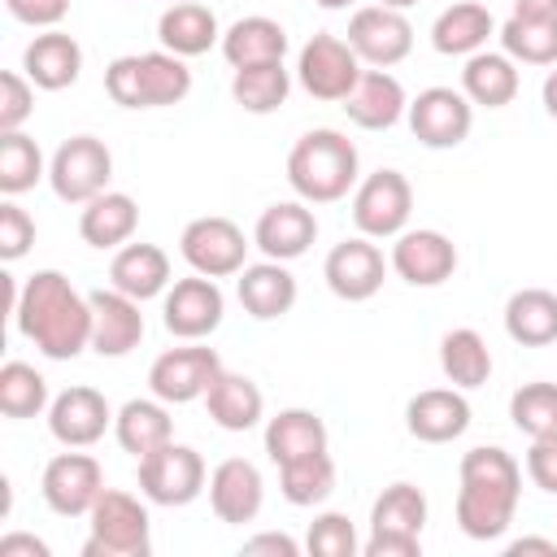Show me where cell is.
Masks as SVG:
<instances>
[{"label": "cell", "instance_id": "f35d334b", "mask_svg": "<svg viewBox=\"0 0 557 557\" xmlns=\"http://www.w3.org/2000/svg\"><path fill=\"white\" fill-rule=\"evenodd\" d=\"M500 52H509L522 65H557V17H513L496 30Z\"/></svg>", "mask_w": 557, "mask_h": 557}, {"label": "cell", "instance_id": "6f0895ef", "mask_svg": "<svg viewBox=\"0 0 557 557\" xmlns=\"http://www.w3.org/2000/svg\"><path fill=\"white\" fill-rule=\"evenodd\" d=\"M379 4H387V9H409V4H418V0H379Z\"/></svg>", "mask_w": 557, "mask_h": 557}, {"label": "cell", "instance_id": "1f68e13d", "mask_svg": "<svg viewBox=\"0 0 557 557\" xmlns=\"http://www.w3.org/2000/svg\"><path fill=\"white\" fill-rule=\"evenodd\" d=\"M205 409H209V418L222 426V431H252L261 418H265V396H261V387L248 379V374H231V370H222L218 379H213V387L205 392Z\"/></svg>", "mask_w": 557, "mask_h": 557}, {"label": "cell", "instance_id": "8d00e7d4", "mask_svg": "<svg viewBox=\"0 0 557 557\" xmlns=\"http://www.w3.org/2000/svg\"><path fill=\"white\" fill-rule=\"evenodd\" d=\"M231 96L244 113H274L287 104L292 96V70L283 61H261V65H244L231 74Z\"/></svg>", "mask_w": 557, "mask_h": 557}, {"label": "cell", "instance_id": "f6af8a7d", "mask_svg": "<svg viewBox=\"0 0 557 557\" xmlns=\"http://www.w3.org/2000/svg\"><path fill=\"white\" fill-rule=\"evenodd\" d=\"M35 113V83L17 70L0 74V131H22V122Z\"/></svg>", "mask_w": 557, "mask_h": 557}, {"label": "cell", "instance_id": "d6986e66", "mask_svg": "<svg viewBox=\"0 0 557 557\" xmlns=\"http://www.w3.org/2000/svg\"><path fill=\"white\" fill-rule=\"evenodd\" d=\"M209 509L231 522V527H244L261 513L265 505V483H261V470L248 461V457H226L209 470Z\"/></svg>", "mask_w": 557, "mask_h": 557}, {"label": "cell", "instance_id": "ffe728a7", "mask_svg": "<svg viewBox=\"0 0 557 557\" xmlns=\"http://www.w3.org/2000/svg\"><path fill=\"white\" fill-rule=\"evenodd\" d=\"M87 300H91V348L100 357H126L131 348H139V339H144L139 305L144 300H135L117 287H100Z\"/></svg>", "mask_w": 557, "mask_h": 557}, {"label": "cell", "instance_id": "484cf974", "mask_svg": "<svg viewBox=\"0 0 557 557\" xmlns=\"http://www.w3.org/2000/svg\"><path fill=\"white\" fill-rule=\"evenodd\" d=\"M170 283H174L170 278V257L157 244H144V239L139 244H122L113 252V261H109V287H117V292H126L135 300L165 296Z\"/></svg>", "mask_w": 557, "mask_h": 557}, {"label": "cell", "instance_id": "5bb4252c", "mask_svg": "<svg viewBox=\"0 0 557 557\" xmlns=\"http://www.w3.org/2000/svg\"><path fill=\"white\" fill-rule=\"evenodd\" d=\"M39 492L44 505L61 518H87V509L96 505V496L104 492V470L91 453H57L44 474H39Z\"/></svg>", "mask_w": 557, "mask_h": 557}, {"label": "cell", "instance_id": "ee69618b", "mask_svg": "<svg viewBox=\"0 0 557 557\" xmlns=\"http://www.w3.org/2000/svg\"><path fill=\"white\" fill-rule=\"evenodd\" d=\"M305 548H309L313 557H352V553L361 548V540H357L348 513H335V509H331V513H318V518L309 522Z\"/></svg>", "mask_w": 557, "mask_h": 557}, {"label": "cell", "instance_id": "603a6c76", "mask_svg": "<svg viewBox=\"0 0 557 557\" xmlns=\"http://www.w3.org/2000/svg\"><path fill=\"white\" fill-rule=\"evenodd\" d=\"M405 426L422 444H448L470 426V400L461 387H426L405 405Z\"/></svg>", "mask_w": 557, "mask_h": 557}, {"label": "cell", "instance_id": "836d02e7", "mask_svg": "<svg viewBox=\"0 0 557 557\" xmlns=\"http://www.w3.org/2000/svg\"><path fill=\"white\" fill-rule=\"evenodd\" d=\"M505 335L522 348H544L557 339V292L518 287L505 300Z\"/></svg>", "mask_w": 557, "mask_h": 557}, {"label": "cell", "instance_id": "f546056e", "mask_svg": "<svg viewBox=\"0 0 557 557\" xmlns=\"http://www.w3.org/2000/svg\"><path fill=\"white\" fill-rule=\"evenodd\" d=\"M218 48H222L231 70L261 65V61H283L287 57V30H283V22H274L265 13H248V17H239L222 30Z\"/></svg>", "mask_w": 557, "mask_h": 557}, {"label": "cell", "instance_id": "60d3db41", "mask_svg": "<svg viewBox=\"0 0 557 557\" xmlns=\"http://www.w3.org/2000/svg\"><path fill=\"white\" fill-rule=\"evenodd\" d=\"M52 396H48V379L26 366V361H4L0 366V413L4 418H39L48 413Z\"/></svg>", "mask_w": 557, "mask_h": 557}, {"label": "cell", "instance_id": "681fc988", "mask_svg": "<svg viewBox=\"0 0 557 557\" xmlns=\"http://www.w3.org/2000/svg\"><path fill=\"white\" fill-rule=\"evenodd\" d=\"M366 557H418L422 553V540L413 535H387V531H370V540L361 544Z\"/></svg>", "mask_w": 557, "mask_h": 557}, {"label": "cell", "instance_id": "e0dca14e", "mask_svg": "<svg viewBox=\"0 0 557 557\" xmlns=\"http://www.w3.org/2000/svg\"><path fill=\"white\" fill-rule=\"evenodd\" d=\"M109 426H113V409H109L104 392H96L87 383L57 392L48 405V431L65 448H91L96 440H104Z\"/></svg>", "mask_w": 557, "mask_h": 557}, {"label": "cell", "instance_id": "7dc6e473", "mask_svg": "<svg viewBox=\"0 0 557 557\" xmlns=\"http://www.w3.org/2000/svg\"><path fill=\"white\" fill-rule=\"evenodd\" d=\"M527 479H531L540 492L557 496V435L531 440V448H527Z\"/></svg>", "mask_w": 557, "mask_h": 557}, {"label": "cell", "instance_id": "8fae6325", "mask_svg": "<svg viewBox=\"0 0 557 557\" xmlns=\"http://www.w3.org/2000/svg\"><path fill=\"white\" fill-rule=\"evenodd\" d=\"M218 374H222V357L200 339H187L183 348H165L148 366V392L165 405H191V400H205Z\"/></svg>", "mask_w": 557, "mask_h": 557}, {"label": "cell", "instance_id": "ab89813d", "mask_svg": "<svg viewBox=\"0 0 557 557\" xmlns=\"http://www.w3.org/2000/svg\"><path fill=\"white\" fill-rule=\"evenodd\" d=\"M278 492H283L287 505H300V509L322 505L335 492V461H331V453H309L300 461L278 466Z\"/></svg>", "mask_w": 557, "mask_h": 557}, {"label": "cell", "instance_id": "f5cc1de1", "mask_svg": "<svg viewBox=\"0 0 557 557\" xmlns=\"http://www.w3.org/2000/svg\"><path fill=\"white\" fill-rule=\"evenodd\" d=\"M513 17H557V0H513Z\"/></svg>", "mask_w": 557, "mask_h": 557}, {"label": "cell", "instance_id": "d4e9b609", "mask_svg": "<svg viewBox=\"0 0 557 557\" xmlns=\"http://www.w3.org/2000/svg\"><path fill=\"white\" fill-rule=\"evenodd\" d=\"M235 296L244 305L248 318L257 322H274L283 313H292L296 305V278L287 270V261H257V265H244L235 274Z\"/></svg>", "mask_w": 557, "mask_h": 557}, {"label": "cell", "instance_id": "f1b7e54d", "mask_svg": "<svg viewBox=\"0 0 557 557\" xmlns=\"http://www.w3.org/2000/svg\"><path fill=\"white\" fill-rule=\"evenodd\" d=\"M492 35H496V22L479 0H457L431 22V48L444 57H474L487 48Z\"/></svg>", "mask_w": 557, "mask_h": 557}, {"label": "cell", "instance_id": "2e32d148", "mask_svg": "<svg viewBox=\"0 0 557 557\" xmlns=\"http://www.w3.org/2000/svg\"><path fill=\"white\" fill-rule=\"evenodd\" d=\"M392 261H383V248L370 239V235H352V239H339L326 261H322V278L326 287L348 300V305H361L370 300L379 287H383V274H387Z\"/></svg>", "mask_w": 557, "mask_h": 557}, {"label": "cell", "instance_id": "cb8c5ba5", "mask_svg": "<svg viewBox=\"0 0 557 557\" xmlns=\"http://www.w3.org/2000/svg\"><path fill=\"white\" fill-rule=\"evenodd\" d=\"M22 74L39 91H65V87H74L78 74H83V48H78V39L65 35V30H57V26L44 30V35H35L26 44V52H22Z\"/></svg>", "mask_w": 557, "mask_h": 557}, {"label": "cell", "instance_id": "4fadbf2b", "mask_svg": "<svg viewBox=\"0 0 557 557\" xmlns=\"http://www.w3.org/2000/svg\"><path fill=\"white\" fill-rule=\"evenodd\" d=\"M409 131L422 148H457L474 126V104L457 87H426L409 100Z\"/></svg>", "mask_w": 557, "mask_h": 557}, {"label": "cell", "instance_id": "f907efd6", "mask_svg": "<svg viewBox=\"0 0 557 557\" xmlns=\"http://www.w3.org/2000/svg\"><path fill=\"white\" fill-rule=\"evenodd\" d=\"M244 553H248V557H257V553L296 557V553H300V544H296L292 535H283V531H265V535H252V540H244Z\"/></svg>", "mask_w": 557, "mask_h": 557}, {"label": "cell", "instance_id": "d590c367", "mask_svg": "<svg viewBox=\"0 0 557 557\" xmlns=\"http://www.w3.org/2000/svg\"><path fill=\"white\" fill-rule=\"evenodd\" d=\"M440 370L453 387L470 392L492 379V348L474 326H457L440 339Z\"/></svg>", "mask_w": 557, "mask_h": 557}, {"label": "cell", "instance_id": "bcb514c9", "mask_svg": "<svg viewBox=\"0 0 557 557\" xmlns=\"http://www.w3.org/2000/svg\"><path fill=\"white\" fill-rule=\"evenodd\" d=\"M30 244H35V218L22 205H13V196H9L0 205V257L17 261L30 252Z\"/></svg>", "mask_w": 557, "mask_h": 557}, {"label": "cell", "instance_id": "b9f144b4", "mask_svg": "<svg viewBox=\"0 0 557 557\" xmlns=\"http://www.w3.org/2000/svg\"><path fill=\"white\" fill-rule=\"evenodd\" d=\"M39 178H48L39 144L30 135H22V131H0V191L4 196H22Z\"/></svg>", "mask_w": 557, "mask_h": 557}, {"label": "cell", "instance_id": "816d5d0a", "mask_svg": "<svg viewBox=\"0 0 557 557\" xmlns=\"http://www.w3.org/2000/svg\"><path fill=\"white\" fill-rule=\"evenodd\" d=\"M17 553L48 557V544H44V540H35V535H4V540H0V557H17Z\"/></svg>", "mask_w": 557, "mask_h": 557}, {"label": "cell", "instance_id": "c3c4849f", "mask_svg": "<svg viewBox=\"0 0 557 557\" xmlns=\"http://www.w3.org/2000/svg\"><path fill=\"white\" fill-rule=\"evenodd\" d=\"M4 9H9V17H17L22 26H39V30H52V26L65 17L70 0H4Z\"/></svg>", "mask_w": 557, "mask_h": 557}, {"label": "cell", "instance_id": "9f6ffc18", "mask_svg": "<svg viewBox=\"0 0 557 557\" xmlns=\"http://www.w3.org/2000/svg\"><path fill=\"white\" fill-rule=\"evenodd\" d=\"M313 4H322V9H348L352 0H313Z\"/></svg>", "mask_w": 557, "mask_h": 557}, {"label": "cell", "instance_id": "83f0119b", "mask_svg": "<svg viewBox=\"0 0 557 557\" xmlns=\"http://www.w3.org/2000/svg\"><path fill=\"white\" fill-rule=\"evenodd\" d=\"M157 39H161V48L174 52V57H200V52H209L213 44H222V26H218V17H213L209 4H200V0H178V4H170V9L157 17Z\"/></svg>", "mask_w": 557, "mask_h": 557}, {"label": "cell", "instance_id": "7c38bea8", "mask_svg": "<svg viewBox=\"0 0 557 557\" xmlns=\"http://www.w3.org/2000/svg\"><path fill=\"white\" fill-rule=\"evenodd\" d=\"M222 313H226V296L218 287V278L209 274H187V278H174L165 287V300H161V322L174 339H205L222 326Z\"/></svg>", "mask_w": 557, "mask_h": 557}, {"label": "cell", "instance_id": "30bf717a", "mask_svg": "<svg viewBox=\"0 0 557 557\" xmlns=\"http://www.w3.org/2000/svg\"><path fill=\"white\" fill-rule=\"evenodd\" d=\"M413 187L400 170H374L352 187V222L370 239H396L409 226Z\"/></svg>", "mask_w": 557, "mask_h": 557}, {"label": "cell", "instance_id": "7402d4cb", "mask_svg": "<svg viewBox=\"0 0 557 557\" xmlns=\"http://www.w3.org/2000/svg\"><path fill=\"white\" fill-rule=\"evenodd\" d=\"M344 113L361 131H392L409 113V96L392 70H361L357 87L344 100Z\"/></svg>", "mask_w": 557, "mask_h": 557}, {"label": "cell", "instance_id": "3957f363", "mask_svg": "<svg viewBox=\"0 0 557 557\" xmlns=\"http://www.w3.org/2000/svg\"><path fill=\"white\" fill-rule=\"evenodd\" d=\"M287 183L305 205H335L361 183L357 144L344 131H305L287 152Z\"/></svg>", "mask_w": 557, "mask_h": 557}, {"label": "cell", "instance_id": "9c48e42d", "mask_svg": "<svg viewBox=\"0 0 557 557\" xmlns=\"http://www.w3.org/2000/svg\"><path fill=\"white\" fill-rule=\"evenodd\" d=\"M248 235L222 218V213H205V218H191L178 235V252L183 261L196 270V274H209V278H231L248 265Z\"/></svg>", "mask_w": 557, "mask_h": 557}, {"label": "cell", "instance_id": "7bdbcfd3", "mask_svg": "<svg viewBox=\"0 0 557 557\" xmlns=\"http://www.w3.org/2000/svg\"><path fill=\"white\" fill-rule=\"evenodd\" d=\"M509 418H513V426H518L527 440L557 435V383H548V379L522 383V387L509 396Z\"/></svg>", "mask_w": 557, "mask_h": 557}, {"label": "cell", "instance_id": "8992f818", "mask_svg": "<svg viewBox=\"0 0 557 557\" xmlns=\"http://www.w3.org/2000/svg\"><path fill=\"white\" fill-rule=\"evenodd\" d=\"M109 178H113V152L96 135H70L48 161V187L65 205H87L91 196L109 191Z\"/></svg>", "mask_w": 557, "mask_h": 557}, {"label": "cell", "instance_id": "11a10c76", "mask_svg": "<svg viewBox=\"0 0 557 557\" xmlns=\"http://www.w3.org/2000/svg\"><path fill=\"white\" fill-rule=\"evenodd\" d=\"M540 96H544V113L557 122V65L548 70V78H544V87H540Z\"/></svg>", "mask_w": 557, "mask_h": 557}, {"label": "cell", "instance_id": "44dd1931", "mask_svg": "<svg viewBox=\"0 0 557 557\" xmlns=\"http://www.w3.org/2000/svg\"><path fill=\"white\" fill-rule=\"evenodd\" d=\"M313 239H318V218L305 200H278V205L261 209V218L252 226V244L270 261H296L309 252Z\"/></svg>", "mask_w": 557, "mask_h": 557}, {"label": "cell", "instance_id": "6da1fadb", "mask_svg": "<svg viewBox=\"0 0 557 557\" xmlns=\"http://www.w3.org/2000/svg\"><path fill=\"white\" fill-rule=\"evenodd\" d=\"M13 322L48 361H70L91 348V300L61 270H35L22 283Z\"/></svg>", "mask_w": 557, "mask_h": 557}, {"label": "cell", "instance_id": "277c9868", "mask_svg": "<svg viewBox=\"0 0 557 557\" xmlns=\"http://www.w3.org/2000/svg\"><path fill=\"white\" fill-rule=\"evenodd\" d=\"M104 91L122 109H165V104L187 100L191 70H187V57H174L165 48H157V52H126V57L109 61Z\"/></svg>", "mask_w": 557, "mask_h": 557}, {"label": "cell", "instance_id": "db71d44e", "mask_svg": "<svg viewBox=\"0 0 557 557\" xmlns=\"http://www.w3.org/2000/svg\"><path fill=\"white\" fill-rule=\"evenodd\" d=\"M509 553H513V557H518V553H557V544H553V540L522 535V540H513V544H509Z\"/></svg>", "mask_w": 557, "mask_h": 557}, {"label": "cell", "instance_id": "52a82bcc", "mask_svg": "<svg viewBox=\"0 0 557 557\" xmlns=\"http://www.w3.org/2000/svg\"><path fill=\"white\" fill-rule=\"evenodd\" d=\"M205 487H209V470H205V457L191 444L170 440L157 453L139 457V492L152 505L178 509V505H191Z\"/></svg>", "mask_w": 557, "mask_h": 557}, {"label": "cell", "instance_id": "ba28073f", "mask_svg": "<svg viewBox=\"0 0 557 557\" xmlns=\"http://www.w3.org/2000/svg\"><path fill=\"white\" fill-rule=\"evenodd\" d=\"M361 78V57L352 52L348 39L331 35V30H318L300 57H296V83L313 96V100H326V104H344L348 91L357 87Z\"/></svg>", "mask_w": 557, "mask_h": 557}, {"label": "cell", "instance_id": "ac0fdd59", "mask_svg": "<svg viewBox=\"0 0 557 557\" xmlns=\"http://www.w3.org/2000/svg\"><path fill=\"white\" fill-rule=\"evenodd\" d=\"M392 270L409 283V287H440L453 278L457 270V244L444 231L418 226V231H400L392 244Z\"/></svg>", "mask_w": 557, "mask_h": 557}, {"label": "cell", "instance_id": "d6a6232c", "mask_svg": "<svg viewBox=\"0 0 557 557\" xmlns=\"http://www.w3.org/2000/svg\"><path fill=\"white\" fill-rule=\"evenodd\" d=\"M309 453H326V422L313 409H278L265 418V457L274 466L300 461Z\"/></svg>", "mask_w": 557, "mask_h": 557}, {"label": "cell", "instance_id": "74e56055", "mask_svg": "<svg viewBox=\"0 0 557 557\" xmlns=\"http://www.w3.org/2000/svg\"><path fill=\"white\" fill-rule=\"evenodd\" d=\"M426 527V496L413 483H387L370 509V531H387V535H413L422 540Z\"/></svg>", "mask_w": 557, "mask_h": 557}, {"label": "cell", "instance_id": "5b68a950", "mask_svg": "<svg viewBox=\"0 0 557 557\" xmlns=\"http://www.w3.org/2000/svg\"><path fill=\"white\" fill-rule=\"evenodd\" d=\"M87 527L91 535L83 544V557H148L152 553V518L122 487H104L96 496V505L87 509Z\"/></svg>", "mask_w": 557, "mask_h": 557}, {"label": "cell", "instance_id": "e575fe53", "mask_svg": "<svg viewBox=\"0 0 557 557\" xmlns=\"http://www.w3.org/2000/svg\"><path fill=\"white\" fill-rule=\"evenodd\" d=\"M522 78H518V61L509 52H474L466 57V70H461V91L470 96V104H483V109H505L513 104Z\"/></svg>", "mask_w": 557, "mask_h": 557}, {"label": "cell", "instance_id": "680465c9", "mask_svg": "<svg viewBox=\"0 0 557 557\" xmlns=\"http://www.w3.org/2000/svg\"><path fill=\"white\" fill-rule=\"evenodd\" d=\"M170 4H178V0H170Z\"/></svg>", "mask_w": 557, "mask_h": 557}, {"label": "cell", "instance_id": "4dcf8cb0", "mask_svg": "<svg viewBox=\"0 0 557 557\" xmlns=\"http://www.w3.org/2000/svg\"><path fill=\"white\" fill-rule=\"evenodd\" d=\"M135 226H139V205H135V196H126V191H100V196H91V200L83 205V213H78V235H83V244H91V248H100V252L131 244Z\"/></svg>", "mask_w": 557, "mask_h": 557}, {"label": "cell", "instance_id": "4316f807", "mask_svg": "<svg viewBox=\"0 0 557 557\" xmlns=\"http://www.w3.org/2000/svg\"><path fill=\"white\" fill-rule=\"evenodd\" d=\"M113 435L122 444V453H131L135 461L157 453L161 444L174 440V418H170V405L157 400V396H135L126 400L117 413H113Z\"/></svg>", "mask_w": 557, "mask_h": 557}, {"label": "cell", "instance_id": "9a60e30c", "mask_svg": "<svg viewBox=\"0 0 557 557\" xmlns=\"http://www.w3.org/2000/svg\"><path fill=\"white\" fill-rule=\"evenodd\" d=\"M348 44L361 57V65L370 70H387L396 61H405L413 52V26L405 17V9H387V4H366L348 17Z\"/></svg>", "mask_w": 557, "mask_h": 557}, {"label": "cell", "instance_id": "7a4b0ae2", "mask_svg": "<svg viewBox=\"0 0 557 557\" xmlns=\"http://www.w3.org/2000/svg\"><path fill=\"white\" fill-rule=\"evenodd\" d=\"M457 527L470 540H500L518 513L522 466L496 444H479L457 466Z\"/></svg>", "mask_w": 557, "mask_h": 557}]
</instances>
